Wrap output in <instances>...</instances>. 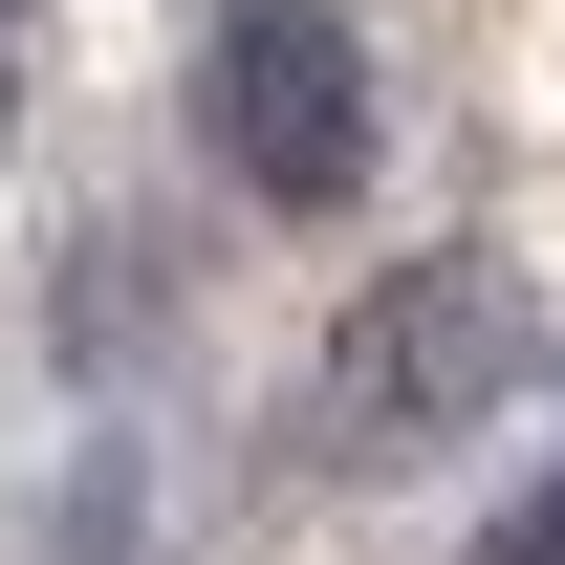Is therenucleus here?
<instances>
[{"label":"nucleus","instance_id":"1","mask_svg":"<svg viewBox=\"0 0 565 565\" xmlns=\"http://www.w3.org/2000/svg\"><path fill=\"white\" fill-rule=\"evenodd\" d=\"M522 392V282L500 262H392L327 327V392H305V435L349 457V479H392V457H435L457 414H500Z\"/></svg>","mask_w":565,"mask_h":565},{"label":"nucleus","instance_id":"2","mask_svg":"<svg viewBox=\"0 0 565 565\" xmlns=\"http://www.w3.org/2000/svg\"><path fill=\"white\" fill-rule=\"evenodd\" d=\"M196 109H217V174L239 196H282V217L370 196V44H349V0H217Z\"/></svg>","mask_w":565,"mask_h":565},{"label":"nucleus","instance_id":"3","mask_svg":"<svg viewBox=\"0 0 565 565\" xmlns=\"http://www.w3.org/2000/svg\"><path fill=\"white\" fill-rule=\"evenodd\" d=\"M0 131H22V0H0Z\"/></svg>","mask_w":565,"mask_h":565},{"label":"nucleus","instance_id":"4","mask_svg":"<svg viewBox=\"0 0 565 565\" xmlns=\"http://www.w3.org/2000/svg\"><path fill=\"white\" fill-rule=\"evenodd\" d=\"M522 544H544V565H565V479H544V522H522Z\"/></svg>","mask_w":565,"mask_h":565}]
</instances>
